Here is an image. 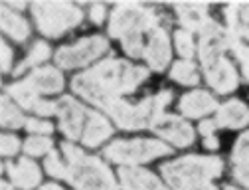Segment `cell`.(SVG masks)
<instances>
[{
  "instance_id": "33",
  "label": "cell",
  "mask_w": 249,
  "mask_h": 190,
  "mask_svg": "<svg viewBox=\"0 0 249 190\" xmlns=\"http://www.w3.org/2000/svg\"><path fill=\"white\" fill-rule=\"evenodd\" d=\"M20 149V141L14 135H2V156H12Z\"/></svg>"
},
{
  "instance_id": "40",
  "label": "cell",
  "mask_w": 249,
  "mask_h": 190,
  "mask_svg": "<svg viewBox=\"0 0 249 190\" xmlns=\"http://www.w3.org/2000/svg\"><path fill=\"white\" fill-rule=\"evenodd\" d=\"M40 190H64V188H61V186H57V184H53V182H52V184H46V186H42Z\"/></svg>"
},
{
  "instance_id": "8",
  "label": "cell",
  "mask_w": 249,
  "mask_h": 190,
  "mask_svg": "<svg viewBox=\"0 0 249 190\" xmlns=\"http://www.w3.org/2000/svg\"><path fill=\"white\" fill-rule=\"evenodd\" d=\"M172 149L160 141H150V139H133V141H115L109 147H105L103 154L113 163L119 165H139L146 163L150 158L170 154Z\"/></svg>"
},
{
  "instance_id": "41",
  "label": "cell",
  "mask_w": 249,
  "mask_h": 190,
  "mask_svg": "<svg viewBox=\"0 0 249 190\" xmlns=\"http://www.w3.org/2000/svg\"><path fill=\"white\" fill-rule=\"evenodd\" d=\"M8 6H10V8H12V10H14V8H18V10H20V8H22V10H24V6H26V4H24V2H10V4H8Z\"/></svg>"
},
{
  "instance_id": "4",
  "label": "cell",
  "mask_w": 249,
  "mask_h": 190,
  "mask_svg": "<svg viewBox=\"0 0 249 190\" xmlns=\"http://www.w3.org/2000/svg\"><path fill=\"white\" fill-rule=\"evenodd\" d=\"M64 154L68 158L66 180L77 190H119L113 172L97 156H89L70 143H64Z\"/></svg>"
},
{
  "instance_id": "32",
  "label": "cell",
  "mask_w": 249,
  "mask_h": 190,
  "mask_svg": "<svg viewBox=\"0 0 249 190\" xmlns=\"http://www.w3.org/2000/svg\"><path fill=\"white\" fill-rule=\"evenodd\" d=\"M26 129L32 131V133H38V135H44V133H52L53 131V125L48 123V121H44V119L34 117V119H28L26 121Z\"/></svg>"
},
{
  "instance_id": "29",
  "label": "cell",
  "mask_w": 249,
  "mask_h": 190,
  "mask_svg": "<svg viewBox=\"0 0 249 190\" xmlns=\"http://www.w3.org/2000/svg\"><path fill=\"white\" fill-rule=\"evenodd\" d=\"M231 161H233V165L249 163V131L243 133V135L235 141V147H233V151H231Z\"/></svg>"
},
{
  "instance_id": "43",
  "label": "cell",
  "mask_w": 249,
  "mask_h": 190,
  "mask_svg": "<svg viewBox=\"0 0 249 190\" xmlns=\"http://www.w3.org/2000/svg\"><path fill=\"white\" fill-rule=\"evenodd\" d=\"M224 190H237V188H233V186H228V184H226V188H224Z\"/></svg>"
},
{
  "instance_id": "14",
  "label": "cell",
  "mask_w": 249,
  "mask_h": 190,
  "mask_svg": "<svg viewBox=\"0 0 249 190\" xmlns=\"http://www.w3.org/2000/svg\"><path fill=\"white\" fill-rule=\"evenodd\" d=\"M215 107H217V103L212 97V93H208L204 89L186 93L178 103V111L184 113L186 117H202L206 113H212Z\"/></svg>"
},
{
  "instance_id": "26",
  "label": "cell",
  "mask_w": 249,
  "mask_h": 190,
  "mask_svg": "<svg viewBox=\"0 0 249 190\" xmlns=\"http://www.w3.org/2000/svg\"><path fill=\"white\" fill-rule=\"evenodd\" d=\"M174 40H176V50L182 57L190 59L196 54V44H194V38H192V34L188 30H178Z\"/></svg>"
},
{
  "instance_id": "31",
  "label": "cell",
  "mask_w": 249,
  "mask_h": 190,
  "mask_svg": "<svg viewBox=\"0 0 249 190\" xmlns=\"http://www.w3.org/2000/svg\"><path fill=\"white\" fill-rule=\"evenodd\" d=\"M231 52L235 54V57L239 59V63H241V70H243V77H245V81L249 83V46H243L241 42H233L231 44Z\"/></svg>"
},
{
  "instance_id": "1",
  "label": "cell",
  "mask_w": 249,
  "mask_h": 190,
  "mask_svg": "<svg viewBox=\"0 0 249 190\" xmlns=\"http://www.w3.org/2000/svg\"><path fill=\"white\" fill-rule=\"evenodd\" d=\"M146 68L131 66L124 59L111 57L75 76L71 89L93 105L107 111L115 101L121 99V95L135 91L146 79Z\"/></svg>"
},
{
  "instance_id": "16",
  "label": "cell",
  "mask_w": 249,
  "mask_h": 190,
  "mask_svg": "<svg viewBox=\"0 0 249 190\" xmlns=\"http://www.w3.org/2000/svg\"><path fill=\"white\" fill-rule=\"evenodd\" d=\"M36 93H57L64 89V76L55 68H38L26 77Z\"/></svg>"
},
{
  "instance_id": "15",
  "label": "cell",
  "mask_w": 249,
  "mask_h": 190,
  "mask_svg": "<svg viewBox=\"0 0 249 190\" xmlns=\"http://www.w3.org/2000/svg\"><path fill=\"white\" fill-rule=\"evenodd\" d=\"M215 123L228 127V129H241L249 125V107L237 99H230L217 109Z\"/></svg>"
},
{
  "instance_id": "38",
  "label": "cell",
  "mask_w": 249,
  "mask_h": 190,
  "mask_svg": "<svg viewBox=\"0 0 249 190\" xmlns=\"http://www.w3.org/2000/svg\"><path fill=\"white\" fill-rule=\"evenodd\" d=\"M198 129H200V133L208 139V137H213V131H215V123L213 121H210V119H206V121H202L200 123V127H198Z\"/></svg>"
},
{
  "instance_id": "11",
  "label": "cell",
  "mask_w": 249,
  "mask_h": 190,
  "mask_svg": "<svg viewBox=\"0 0 249 190\" xmlns=\"http://www.w3.org/2000/svg\"><path fill=\"white\" fill-rule=\"evenodd\" d=\"M59 117V129L64 131L66 137H70L71 141L83 137L81 129H83V119L87 117V109H83L73 97H61L57 101V113Z\"/></svg>"
},
{
  "instance_id": "21",
  "label": "cell",
  "mask_w": 249,
  "mask_h": 190,
  "mask_svg": "<svg viewBox=\"0 0 249 190\" xmlns=\"http://www.w3.org/2000/svg\"><path fill=\"white\" fill-rule=\"evenodd\" d=\"M178 20L184 26V30H202V26L210 20L208 18V6L204 4H180L176 6Z\"/></svg>"
},
{
  "instance_id": "27",
  "label": "cell",
  "mask_w": 249,
  "mask_h": 190,
  "mask_svg": "<svg viewBox=\"0 0 249 190\" xmlns=\"http://www.w3.org/2000/svg\"><path fill=\"white\" fill-rule=\"evenodd\" d=\"M52 145H53V143H52V139L38 135V137H30V139H26V141H24V151H26L28 154L40 156V154L50 152Z\"/></svg>"
},
{
  "instance_id": "6",
  "label": "cell",
  "mask_w": 249,
  "mask_h": 190,
  "mask_svg": "<svg viewBox=\"0 0 249 190\" xmlns=\"http://www.w3.org/2000/svg\"><path fill=\"white\" fill-rule=\"evenodd\" d=\"M32 14L38 30L50 38H59L64 32L75 28L83 18L81 8L68 2H34Z\"/></svg>"
},
{
  "instance_id": "12",
  "label": "cell",
  "mask_w": 249,
  "mask_h": 190,
  "mask_svg": "<svg viewBox=\"0 0 249 190\" xmlns=\"http://www.w3.org/2000/svg\"><path fill=\"white\" fill-rule=\"evenodd\" d=\"M146 63L152 68V70H164L170 61V40H168V34L164 28H154L150 32V38H148V44L144 46V56Z\"/></svg>"
},
{
  "instance_id": "36",
  "label": "cell",
  "mask_w": 249,
  "mask_h": 190,
  "mask_svg": "<svg viewBox=\"0 0 249 190\" xmlns=\"http://www.w3.org/2000/svg\"><path fill=\"white\" fill-rule=\"evenodd\" d=\"M89 18L93 24H101L103 18H105V6L103 4H93L89 8Z\"/></svg>"
},
{
  "instance_id": "34",
  "label": "cell",
  "mask_w": 249,
  "mask_h": 190,
  "mask_svg": "<svg viewBox=\"0 0 249 190\" xmlns=\"http://www.w3.org/2000/svg\"><path fill=\"white\" fill-rule=\"evenodd\" d=\"M233 178L247 186L249 188V163H239V165H233Z\"/></svg>"
},
{
  "instance_id": "42",
  "label": "cell",
  "mask_w": 249,
  "mask_h": 190,
  "mask_svg": "<svg viewBox=\"0 0 249 190\" xmlns=\"http://www.w3.org/2000/svg\"><path fill=\"white\" fill-rule=\"evenodd\" d=\"M2 190H12V186H10V184H6V182H2Z\"/></svg>"
},
{
  "instance_id": "25",
  "label": "cell",
  "mask_w": 249,
  "mask_h": 190,
  "mask_svg": "<svg viewBox=\"0 0 249 190\" xmlns=\"http://www.w3.org/2000/svg\"><path fill=\"white\" fill-rule=\"evenodd\" d=\"M28 119H24V115L18 111V107L10 101V97H2V127L8 129H18V127L26 125Z\"/></svg>"
},
{
  "instance_id": "24",
  "label": "cell",
  "mask_w": 249,
  "mask_h": 190,
  "mask_svg": "<svg viewBox=\"0 0 249 190\" xmlns=\"http://www.w3.org/2000/svg\"><path fill=\"white\" fill-rule=\"evenodd\" d=\"M50 57V46L46 44V42H36L32 48H30V52H28V56L20 61V66L16 68V76H20L22 72H26L28 68H34V66H38V63H42V61H46Z\"/></svg>"
},
{
  "instance_id": "35",
  "label": "cell",
  "mask_w": 249,
  "mask_h": 190,
  "mask_svg": "<svg viewBox=\"0 0 249 190\" xmlns=\"http://www.w3.org/2000/svg\"><path fill=\"white\" fill-rule=\"evenodd\" d=\"M34 111H36L38 115H53V113H57V103L40 99V103L36 105V109H34Z\"/></svg>"
},
{
  "instance_id": "39",
  "label": "cell",
  "mask_w": 249,
  "mask_h": 190,
  "mask_svg": "<svg viewBox=\"0 0 249 190\" xmlns=\"http://www.w3.org/2000/svg\"><path fill=\"white\" fill-rule=\"evenodd\" d=\"M204 145H206V149H210V151H215L217 147H220V141H217V137H208V139L204 141Z\"/></svg>"
},
{
  "instance_id": "19",
  "label": "cell",
  "mask_w": 249,
  "mask_h": 190,
  "mask_svg": "<svg viewBox=\"0 0 249 190\" xmlns=\"http://www.w3.org/2000/svg\"><path fill=\"white\" fill-rule=\"evenodd\" d=\"M2 32L16 42H26L30 36V26L8 4H2Z\"/></svg>"
},
{
  "instance_id": "10",
  "label": "cell",
  "mask_w": 249,
  "mask_h": 190,
  "mask_svg": "<svg viewBox=\"0 0 249 190\" xmlns=\"http://www.w3.org/2000/svg\"><path fill=\"white\" fill-rule=\"evenodd\" d=\"M150 129L159 137H162L164 141H168L176 147H188L194 141V129L190 127V123H186L184 119H180L176 115L160 113L150 123Z\"/></svg>"
},
{
  "instance_id": "30",
  "label": "cell",
  "mask_w": 249,
  "mask_h": 190,
  "mask_svg": "<svg viewBox=\"0 0 249 190\" xmlns=\"http://www.w3.org/2000/svg\"><path fill=\"white\" fill-rule=\"evenodd\" d=\"M46 171H48L52 176H55V178H66V174H68V165L61 163L59 156H57V152L53 151V152H50L48 158H46Z\"/></svg>"
},
{
  "instance_id": "23",
  "label": "cell",
  "mask_w": 249,
  "mask_h": 190,
  "mask_svg": "<svg viewBox=\"0 0 249 190\" xmlns=\"http://www.w3.org/2000/svg\"><path fill=\"white\" fill-rule=\"evenodd\" d=\"M170 77L182 85H196L198 83V72L196 66L190 59H180L176 61L172 70H170Z\"/></svg>"
},
{
  "instance_id": "5",
  "label": "cell",
  "mask_w": 249,
  "mask_h": 190,
  "mask_svg": "<svg viewBox=\"0 0 249 190\" xmlns=\"http://www.w3.org/2000/svg\"><path fill=\"white\" fill-rule=\"evenodd\" d=\"M170 101H172V91L166 89V91H160L159 95H154V97H144L135 105L119 99L107 109V113L113 117V121L121 129L139 131V129H144V127H150L154 117H159Z\"/></svg>"
},
{
  "instance_id": "28",
  "label": "cell",
  "mask_w": 249,
  "mask_h": 190,
  "mask_svg": "<svg viewBox=\"0 0 249 190\" xmlns=\"http://www.w3.org/2000/svg\"><path fill=\"white\" fill-rule=\"evenodd\" d=\"M123 50L127 52V56L131 57H141L144 56V46H142V34H129L121 40Z\"/></svg>"
},
{
  "instance_id": "20",
  "label": "cell",
  "mask_w": 249,
  "mask_h": 190,
  "mask_svg": "<svg viewBox=\"0 0 249 190\" xmlns=\"http://www.w3.org/2000/svg\"><path fill=\"white\" fill-rule=\"evenodd\" d=\"M228 20V30L237 38L243 36L249 40V4H230L224 10Z\"/></svg>"
},
{
  "instance_id": "22",
  "label": "cell",
  "mask_w": 249,
  "mask_h": 190,
  "mask_svg": "<svg viewBox=\"0 0 249 190\" xmlns=\"http://www.w3.org/2000/svg\"><path fill=\"white\" fill-rule=\"evenodd\" d=\"M8 97H14L16 103L22 105L24 109H36V105L40 103L38 93H36L32 87H30V83H28L26 79L8 85Z\"/></svg>"
},
{
  "instance_id": "37",
  "label": "cell",
  "mask_w": 249,
  "mask_h": 190,
  "mask_svg": "<svg viewBox=\"0 0 249 190\" xmlns=\"http://www.w3.org/2000/svg\"><path fill=\"white\" fill-rule=\"evenodd\" d=\"M0 50H2V72L6 74L12 66V50L6 46V42L0 44Z\"/></svg>"
},
{
  "instance_id": "3",
  "label": "cell",
  "mask_w": 249,
  "mask_h": 190,
  "mask_svg": "<svg viewBox=\"0 0 249 190\" xmlns=\"http://www.w3.org/2000/svg\"><path fill=\"white\" fill-rule=\"evenodd\" d=\"M224 171L222 158L188 154L160 167L162 176L174 190H215L210 182Z\"/></svg>"
},
{
  "instance_id": "13",
  "label": "cell",
  "mask_w": 249,
  "mask_h": 190,
  "mask_svg": "<svg viewBox=\"0 0 249 190\" xmlns=\"http://www.w3.org/2000/svg\"><path fill=\"white\" fill-rule=\"evenodd\" d=\"M119 178L124 190H166L152 172L135 167H123L119 171Z\"/></svg>"
},
{
  "instance_id": "9",
  "label": "cell",
  "mask_w": 249,
  "mask_h": 190,
  "mask_svg": "<svg viewBox=\"0 0 249 190\" xmlns=\"http://www.w3.org/2000/svg\"><path fill=\"white\" fill-rule=\"evenodd\" d=\"M105 52H109V42L101 36H89L83 38L71 46H64L55 52V63L66 70L87 66L89 61L101 57Z\"/></svg>"
},
{
  "instance_id": "2",
  "label": "cell",
  "mask_w": 249,
  "mask_h": 190,
  "mask_svg": "<svg viewBox=\"0 0 249 190\" xmlns=\"http://www.w3.org/2000/svg\"><path fill=\"white\" fill-rule=\"evenodd\" d=\"M237 38L230 30L222 28L212 18L200 30V42H198V56L204 68L206 81L217 93H230L237 87V72L231 63L224 57V52L231 48Z\"/></svg>"
},
{
  "instance_id": "18",
  "label": "cell",
  "mask_w": 249,
  "mask_h": 190,
  "mask_svg": "<svg viewBox=\"0 0 249 190\" xmlns=\"http://www.w3.org/2000/svg\"><path fill=\"white\" fill-rule=\"evenodd\" d=\"M8 174L12 178V182L20 188H34L40 182V169L34 161H28V158H22L16 165H6Z\"/></svg>"
},
{
  "instance_id": "17",
  "label": "cell",
  "mask_w": 249,
  "mask_h": 190,
  "mask_svg": "<svg viewBox=\"0 0 249 190\" xmlns=\"http://www.w3.org/2000/svg\"><path fill=\"white\" fill-rule=\"evenodd\" d=\"M113 135V127L111 123L95 113V111H87V125H85V133H83V145L85 147H97L103 141H107Z\"/></svg>"
},
{
  "instance_id": "7",
  "label": "cell",
  "mask_w": 249,
  "mask_h": 190,
  "mask_svg": "<svg viewBox=\"0 0 249 190\" xmlns=\"http://www.w3.org/2000/svg\"><path fill=\"white\" fill-rule=\"evenodd\" d=\"M159 14L152 8L141 6V4H119L115 6L109 22V34L113 38L123 40L129 34H142L144 30L159 28Z\"/></svg>"
}]
</instances>
